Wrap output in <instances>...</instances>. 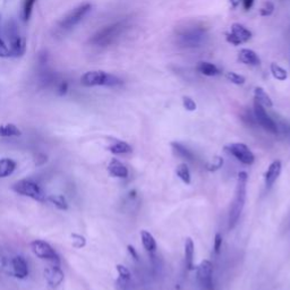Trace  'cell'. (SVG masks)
I'll return each mask as SVG.
<instances>
[{
	"label": "cell",
	"instance_id": "obj_10",
	"mask_svg": "<svg viewBox=\"0 0 290 290\" xmlns=\"http://www.w3.org/2000/svg\"><path fill=\"white\" fill-rule=\"evenodd\" d=\"M212 272L213 267L212 263L208 260L201 262L198 267V272H196V277H198V281L204 290H213V279H212Z\"/></svg>",
	"mask_w": 290,
	"mask_h": 290
},
{
	"label": "cell",
	"instance_id": "obj_28",
	"mask_svg": "<svg viewBox=\"0 0 290 290\" xmlns=\"http://www.w3.org/2000/svg\"><path fill=\"white\" fill-rule=\"evenodd\" d=\"M117 272L119 274V282H122L124 284L128 283L132 280V274L130 272V270L127 269L125 265L118 264L117 265Z\"/></svg>",
	"mask_w": 290,
	"mask_h": 290
},
{
	"label": "cell",
	"instance_id": "obj_8",
	"mask_svg": "<svg viewBox=\"0 0 290 290\" xmlns=\"http://www.w3.org/2000/svg\"><path fill=\"white\" fill-rule=\"evenodd\" d=\"M29 247H31L32 252L36 254L38 257L47 260V261L50 262L51 264L59 265V263H60V260H59L56 250L51 247L50 244L44 242V240H33V242L29 244Z\"/></svg>",
	"mask_w": 290,
	"mask_h": 290
},
{
	"label": "cell",
	"instance_id": "obj_32",
	"mask_svg": "<svg viewBox=\"0 0 290 290\" xmlns=\"http://www.w3.org/2000/svg\"><path fill=\"white\" fill-rule=\"evenodd\" d=\"M225 77H227V80L230 81L234 84H237V85H243L245 83V77L242 75H238L237 73H234V72H228L225 74Z\"/></svg>",
	"mask_w": 290,
	"mask_h": 290
},
{
	"label": "cell",
	"instance_id": "obj_29",
	"mask_svg": "<svg viewBox=\"0 0 290 290\" xmlns=\"http://www.w3.org/2000/svg\"><path fill=\"white\" fill-rule=\"evenodd\" d=\"M271 73L274 78H277L278 81H286L288 77L287 72L283 70L281 66L277 65V63H271Z\"/></svg>",
	"mask_w": 290,
	"mask_h": 290
},
{
	"label": "cell",
	"instance_id": "obj_7",
	"mask_svg": "<svg viewBox=\"0 0 290 290\" xmlns=\"http://www.w3.org/2000/svg\"><path fill=\"white\" fill-rule=\"evenodd\" d=\"M12 189L15 191V193L23 196H27V198L39 201V202H44V201L47 200L46 195H44L40 186L32 180H27V179L18 180L12 186Z\"/></svg>",
	"mask_w": 290,
	"mask_h": 290
},
{
	"label": "cell",
	"instance_id": "obj_27",
	"mask_svg": "<svg viewBox=\"0 0 290 290\" xmlns=\"http://www.w3.org/2000/svg\"><path fill=\"white\" fill-rule=\"evenodd\" d=\"M173 147H174V150L177 154H178L179 156H183V158L185 159H187L189 161H193L194 160V154L191 153V152L188 150V149H186L185 146H183L181 144L179 143H176V142H174L173 144Z\"/></svg>",
	"mask_w": 290,
	"mask_h": 290
},
{
	"label": "cell",
	"instance_id": "obj_20",
	"mask_svg": "<svg viewBox=\"0 0 290 290\" xmlns=\"http://www.w3.org/2000/svg\"><path fill=\"white\" fill-rule=\"evenodd\" d=\"M109 151L114 154H126L131 153L133 150L132 146L128 143H126V142L115 140L112 141V143L109 145Z\"/></svg>",
	"mask_w": 290,
	"mask_h": 290
},
{
	"label": "cell",
	"instance_id": "obj_6",
	"mask_svg": "<svg viewBox=\"0 0 290 290\" xmlns=\"http://www.w3.org/2000/svg\"><path fill=\"white\" fill-rule=\"evenodd\" d=\"M92 5L90 3H84L77 6L76 8H74L73 11L67 14L65 17H63L60 23H59V29L60 31H70L73 27H75L78 23H80L83 18H84L86 15L91 12Z\"/></svg>",
	"mask_w": 290,
	"mask_h": 290
},
{
	"label": "cell",
	"instance_id": "obj_38",
	"mask_svg": "<svg viewBox=\"0 0 290 290\" xmlns=\"http://www.w3.org/2000/svg\"><path fill=\"white\" fill-rule=\"evenodd\" d=\"M221 246H222V236L220 234H217L214 237V246H213L214 252L218 254L220 252Z\"/></svg>",
	"mask_w": 290,
	"mask_h": 290
},
{
	"label": "cell",
	"instance_id": "obj_36",
	"mask_svg": "<svg viewBox=\"0 0 290 290\" xmlns=\"http://www.w3.org/2000/svg\"><path fill=\"white\" fill-rule=\"evenodd\" d=\"M68 91V83L66 81H60L57 85V93L59 95L66 94Z\"/></svg>",
	"mask_w": 290,
	"mask_h": 290
},
{
	"label": "cell",
	"instance_id": "obj_17",
	"mask_svg": "<svg viewBox=\"0 0 290 290\" xmlns=\"http://www.w3.org/2000/svg\"><path fill=\"white\" fill-rule=\"evenodd\" d=\"M108 171L111 176L118 177V178H126L128 176V169L122 162L117 159H112L110 161L109 166H108Z\"/></svg>",
	"mask_w": 290,
	"mask_h": 290
},
{
	"label": "cell",
	"instance_id": "obj_41",
	"mask_svg": "<svg viewBox=\"0 0 290 290\" xmlns=\"http://www.w3.org/2000/svg\"><path fill=\"white\" fill-rule=\"evenodd\" d=\"M243 2V5H244V8L246 9V11H248V9H250L253 7V5H254V0H242Z\"/></svg>",
	"mask_w": 290,
	"mask_h": 290
},
{
	"label": "cell",
	"instance_id": "obj_1",
	"mask_svg": "<svg viewBox=\"0 0 290 290\" xmlns=\"http://www.w3.org/2000/svg\"><path fill=\"white\" fill-rule=\"evenodd\" d=\"M247 179L248 176L245 171L238 174L237 185H236L235 190V198L230 206V212H229V229H234L237 225L240 215L244 210L245 202H246V190H247Z\"/></svg>",
	"mask_w": 290,
	"mask_h": 290
},
{
	"label": "cell",
	"instance_id": "obj_24",
	"mask_svg": "<svg viewBox=\"0 0 290 290\" xmlns=\"http://www.w3.org/2000/svg\"><path fill=\"white\" fill-rule=\"evenodd\" d=\"M21 135V130L14 124H6L0 126V137H16Z\"/></svg>",
	"mask_w": 290,
	"mask_h": 290
},
{
	"label": "cell",
	"instance_id": "obj_9",
	"mask_svg": "<svg viewBox=\"0 0 290 290\" xmlns=\"http://www.w3.org/2000/svg\"><path fill=\"white\" fill-rule=\"evenodd\" d=\"M224 150L227 151L228 153L234 155L236 159L244 165L250 166L254 164L255 156L247 145H245L243 143H233L225 146Z\"/></svg>",
	"mask_w": 290,
	"mask_h": 290
},
{
	"label": "cell",
	"instance_id": "obj_26",
	"mask_svg": "<svg viewBox=\"0 0 290 290\" xmlns=\"http://www.w3.org/2000/svg\"><path fill=\"white\" fill-rule=\"evenodd\" d=\"M176 174L181 180L184 181L185 184H187V185L190 184V173H189L187 165H185V164L179 165L176 169Z\"/></svg>",
	"mask_w": 290,
	"mask_h": 290
},
{
	"label": "cell",
	"instance_id": "obj_31",
	"mask_svg": "<svg viewBox=\"0 0 290 290\" xmlns=\"http://www.w3.org/2000/svg\"><path fill=\"white\" fill-rule=\"evenodd\" d=\"M72 244H73V246L75 247V248H83V247H85V245H86V239L84 236H82V235H78V234H72Z\"/></svg>",
	"mask_w": 290,
	"mask_h": 290
},
{
	"label": "cell",
	"instance_id": "obj_14",
	"mask_svg": "<svg viewBox=\"0 0 290 290\" xmlns=\"http://www.w3.org/2000/svg\"><path fill=\"white\" fill-rule=\"evenodd\" d=\"M12 269L15 277L18 279H25L28 276V265L23 256L12 259Z\"/></svg>",
	"mask_w": 290,
	"mask_h": 290
},
{
	"label": "cell",
	"instance_id": "obj_21",
	"mask_svg": "<svg viewBox=\"0 0 290 290\" xmlns=\"http://www.w3.org/2000/svg\"><path fill=\"white\" fill-rule=\"evenodd\" d=\"M198 72H200L201 74H203L205 76H217L220 74L219 68L213 65V63L208 62V61H200L198 63V67H196Z\"/></svg>",
	"mask_w": 290,
	"mask_h": 290
},
{
	"label": "cell",
	"instance_id": "obj_22",
	"mask_svg": "<svg viewBox=\"0 0 290 290\" xmlns=\"http://www.w3.org/2000/svg\"><path fill=\"white\" fill-rule=\"evenodd\" d=\"M254 96H255V101L259 102L260 105H262L263 107L271 108L273 106V102L271 100V98L268 95V93L265 92L262 87H260V86L255 87Z\"/></svg>",
	"mask_w": 290,
	"mask_h": 290
},
{
	"label": "cell",
	"instance_id": "obj_34",
	"mask_svg": "<svg viewBox=\"0 0 290 290\" xmlns=\"http://www.w3.org/2000/svg\"><path fill=\"white\" fill-rule=\"evenodd\" d=\"M273 11H274L273 4L272 3H267L261 8V12H260V14H261L262 16H270V15L273 13Z\"/></svg>",
	"mask_w": 290,
	"mask_h": 290
},
{
	"label": "cell",
	"instance_id": "obj_23",
	"mask_svg": "<svg viewBox=\"0 0 290 290\" xmlns=\"http://www.w3.org/2000/svg\"><path fill=\"white\" fill-rule=\"evenodd\" d=\"M141 238H142V244H143V246L147 252H154L156 249V243L153 236H152L149 232H146V230H142Z\"/></svg>",
	"mask_w": 290,
	"mask_h": 290
},
{
	"label": "cell",
	"instance_id": "obj_15",
	"mask_svg": "<svg viewBox=\"0 0 290 290\" xmlns=\"http://www.w3.org/2000/svg\"><path fill=\"white\" fill-rule=\"evenodd\" d=\"M281 161L274 160L271 165L269 166V168L265 173V185L267 187H271V186L276 183L278 177L281 174Z\"/></svg>",
	"mask_w": 290,
	"mask_h": 290
},
{
	"label": "cell",
	"instance_id": "obj_5",
	"mask_svg": "<svg viewBox=\"0 0 290 290\" xmlns=\"http://www.w3.org/2000/svg\"><path fill=\"white\" fill-rule=\"evenodd\" d=\"M6 33L9 40V53H11V57H22L26 51V43L25 39L22 37L21 32H19L17 23L14 19L8 21Z\"/></svg>",
	"mask_w": 290,
	"mask_h": 290
},
{
	"label": "cell",
	"instance_id": "obj_11",
	"mask_svg": "<svg viewBox=\"0 0 290 290\" xmlns=\"http://www.w3.org/2000/svg\"><path fill=\"white\" fill-rule=\"evenodd\" d=\"M254 116H255V119H256V121L263 127L265 131L272 133V134H277L279 131L277 124L274 122L272 118L267 114L264 107L262 105H260V103L256 101H255L254 103Z\"/></svg>",
	"mask_w": 290,
	"mask_h": 290
},
{
	"label": "cell",
	"instance_id": "obj_3",
	"mask_svg": "<svg viewBox=\"0 0 290 290\" xmlns=\"http://www.w3.org/2000/svg\"><path fill=\"white\" fill-rule=\"evenodd\" d=\"M82 85L92 86H119L122 84V80L116 75H112L103 71H91L85 73L81 77Z\"/></svg>",
	"mask_w": 290,
	"mask_h": 290
},
{
	"label": "cell",
	"instance_id": "obj_2",
	"mask_svg": "<svg viewBox=\"0 0 290 290\" xmlns=\"http://www.w3.org/2000/svg\"><path fill=\"white\" fill-rule=\"evenodd\" d=\"M128 28V23L127 21H118L107 25L99 29L95 34H93L90 39V43L94 47L105 48L114 44L122 34Z\"/></svg>",
	"mask_w": 290,
	"mask_h": 290
},
{
	"label": "cell",
	"instance_id": "obj_18",
	"mask_svg": "<svg viewBox=\"0 0 290 290\" xmlns=\"http://www.w3.org/2000/svg\"><path fill=\"white\" fill-rule=\"evenodd\" d=\"M185 264L188 270L194 269V243L189 237L185 240Z\"/></svg>",
	"mask_w": 290,
	"mask_h": 290
},
{
	"label": "cell",
	"instance_id": "obj_25",
	"mask_svg": "<svg viewBox=\"0 0 290 290\" xmlns=\"http://www.w3.org/2000/svg\"><path fill=\"white\" fill-rule=\"evenodd\" d=\"M48 200L50 201V202L59 210L66 211L68 209V202H67V200L63 195H60V194L59 195H50L48 198Z\"/></svg>",
	"mask_w": 290,
	"mask_h": 290
},
{
	"label": "cell",
	"instance_id": "obj_42",
	"mask_svg": "<svg viewBox=\"0 0 290 290\" xmlns=\"http://www.w3.org/2000/svg\"><path fill=\"white\" fill-rule=\"evenodd\" d=\"M230 4H232L233 8H237L238 5L240 4V0H230Z\"/></svg>",
	"mask_w": 290,
	"mask_h": 290
},
{
	"label": "cell",
	"instance_id": "obj_35",
	"mask_svg": "<svg viewBox=\"0 0 290 290\" xmlns=\"http://www.w3.org/2000/svg\"><path fill=\"white\" fill-rule=\"evenodd\" d=\"M0 57H3V58L11 57V53H9V48L6 46V43L3 41L2 38H0Z\"/></svg>",
	"mask_w": 290,
	"mask_h": 290
},
{
	"label": "cell",
	"instance_id": "obj_30",
	"mask_svg": "<svg viewBox=\"0 0 290 290\" xmlns=\"http://www.w3.org/2000/svg\"><path fill=\"white\" fill-rule=\"evenodd\" d=\"M37 0H24V5H23V19L25 22H27L29 17H31L32 12H33V7L36 5Z\"/></svg>",
	"mask_w": 290,
	"mask_h": 290
},
{
	"label": "cell",
	"instance_id": "obj_33",
	"mask_svg": "<svg viewBox=\"0 0 290 290\" xmlns=\"http://www.w3.org/2000/svg\"><path fill=\"white\" fill-rule=\"evenodd\" d=\"M183 103H184V108L186 110H188V111L196 110V103L193 99H190L189 96H184Z\"/></svg>",
	"mask_w": 290,
	"mask_h": 290
},
{
	"label": "cell",
	"instance_id": "obj_40",
	"mask_svg": "<svg viewBox=\"0 0 290 290\" xmlns=\"http://www.w3.org/2000/svg\"><path fill=\"white\" fill-rule=\"evenodd\" d=\"M127 249H128V252H130V254L132 255V257L135 260V261H139V254H137V252H136V249L132 246V245H128V246H127Z\"/></svg>",
	"mask_w": 290,
	"mask_h": 290
},
{
	"label": "cell",
	"instance_id": "obj_37",
	"mask_svg": "<svg viewBox=\"0 0 290 290\" xmlns=\"http://www.w3.org/2000/svg\"><path fill=\"white\" fill-rule=\"evenodd\" d=\"M48 160V156L43 153H38L34 156V165L36 166H43Z\"/></svg>",
	"mask_w": 290,
	"mask_h": 290
},
{
	"label": "cell",
	"instance_id": "obj_39",
	"mask_svg": "<svg viewBox=\"0 0 290 290\" xmlns=\"http://www.w3.org/2000/svg\"><path fill=\"white\" fill-rule=\"evenodd\" d=\"M0 265H2V267H6L7 265V256L2 246H0Z\"/></svg>",
	"mask_w": 290,
	"mask_h": 290
},
{
	"label": "cell",
	"instance_id": "obj_4",
	"mask_svg": "<svg viewBox=\"0 0 290 290\" xmlns=\"http://www.w3.org/2000/svg\"><path fill=\"white\" fill-rule=\"evenodd\" d=\"M206 29L202 26H188L180 29L177 34V41L185 48H198L205 42Z\"/></svg>",
	"mask_w": 290,
	"mask_h": 290
},
{
	"label": "cell",
	"instance_id": "obj_16",
	"mask_svg": "<svg viewBox=\"0 0 290 290\" xmlns=\"http://www.w3.org/2000/svg\"><path fill=\"white\" fill-rule=\"evenodd\" d=\"M238 60L245 65L259 66L261 63V59L259 58L256 52L250 50V49H242L238 55Z\"/></svg>",
	"mask_w": 290,
	"mask_h": 290
},
{
	"label": "cell",
	"instance_id": "obj_19",
	"mask_svg": "<svg viewBox=\"0 0 290 290\" xmlns=\"http://www.w3.org/2000/svg\"><path fill=\"white\" fill-rule=\"evenodd\" d=\"M16 169V162L9 158L0 159V178L11 176Z\"/></svg>",
	"mask_w": 290,
	"mask_h": 290
},
{
	"label": "cell",
	"instance_id": "obj_13",
	"mask_svg": "<svg viewBox=\"0 0 290 290\" xmlns=\"http://www.w3.org/2000/svg\"><path fill=\"white\" fill-rule=\"evenodd\" d=\"M44 278H46L47 282L50 284L51 287H58L59 284H61L65 278L62 270L60 269L58 264H50L49 267L44 269Z\"/></svg>",
	"mask_w": 290,
	"mask_h": 290
},
{
	"label": "cell",
	"instance_id": "obj_12",
	"mask_svg": "<svg viewBox=\"0 0 290 290\" xmlns=\"http://www.w3.org/2000/svg\"><path fill=\"white\" fill-rule=\"evenodd\" d=\"M250 38H252V32L238 23L234 24L232 26V31L227 34V41L234 44V46H238V44L247 42Z\"/></svg>",
	"mask_w": 290,
	"mask_h": 290
}]
</instances>
